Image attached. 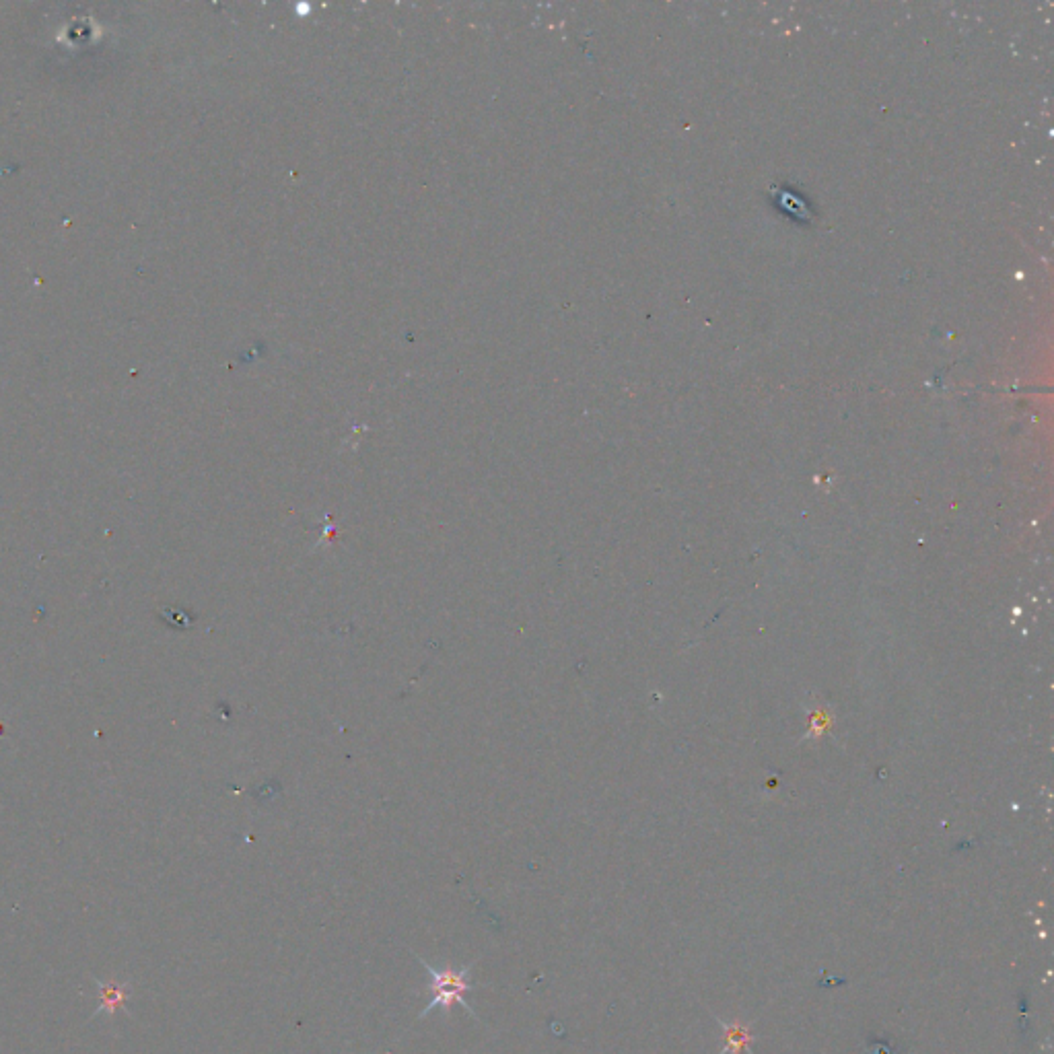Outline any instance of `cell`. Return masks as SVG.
Returning a JSON list of instances; mask_svg holds the SVG:
<instances>
[{
	"label": "cell",
	"mask_w": 1054,
	"mask_h": 1054,
	"mask_svg": "<svg viewBox=\"0 0 1054 1054\" xmlns=\"http://www.w3.org/2000/svg\"><path fill=\"white\" fill-rule=\"evenodd\" d=\"M416 960L427 968V972L431 976L429 991L433 995L429 1005L423 1011H420L418 1017H427L435 1009H443L445 1013H449L453 1003H460L466 1011H470V1015L476 1017L474 1009L464 999V993L472 991V982L468 980V974H470L474 964H468L462 970H453V966H445L443 970H439V968H433L427 960H423L420 956H416Z\"/></svg>",
	"instance_id": "1"
},
{
	"label": "cell",
	"mask_w": 1054,
	"mask_h": 1054,
	"mask_svg": "<svg viewBox=\"0 0 1054 1054\" xmlns=\"http://www.w3.org/2000/svg\"><path fill=\"white\" fill-rule=\"evenodd\" d=\"M99 993H101V1005H99V1011L108 1009L110 1013H114L116 1009L124 1007L126 997H128V993L124 991V987L116 985V982H110V985H99Z\"/></svg>",
	"instance_id": "2"
}]
</instances>
